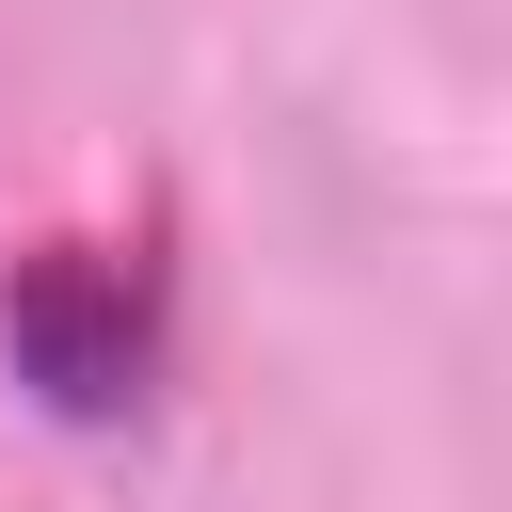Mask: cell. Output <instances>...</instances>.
I'll use <instances>...</instances> for the list:
<instances>
[{
	"mask_svg": "<svg viewBox=\"0 0 512 512\" xmlns=\"http://www.w3.org/2000/svg\"><path fill=\"white\" fill-rule=\"evenodd\" d=\"M144 304H160V288H144L112 240H48V256L16 272V368H32L64 416H112V400H144V352H160Z\"/></svg>",
	"mask_w": 512,
	"mask_h": 512,
	"instance_id": "1",
	"label": "cell"
}]
</instances>
